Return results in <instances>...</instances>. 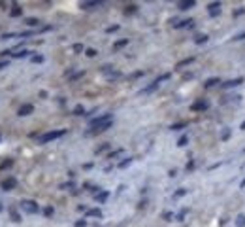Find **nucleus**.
<instances>
[{"mask_svg":"<svg viewBox=\"0 0 245 227\" xmlns=\"http://www.w3.org/2000/svg\"><path fill=\"white\" fill-rule=\"evenodd\" d=\"M23 11H21V8L17 6V4H13V8H11V17H17V15H21Z\"/></svg>","mask_w":245,"mask_h":227,"instance_id":"5","label":"nucleus"},{"mask_svg":"<svg viewBox=\"0 0 245 227\" xmlns=\"http://www.w3.org/2000/svg\"><path fill=\"white\" fill-rule=\"evenodd\" d=\"M106 197H107V193H100L98 195V201H106Z\"/></svg>","mask_w":245,"mask_h":227,"instance_id":"11","label":"nucleus"},{"mask_svg":"<svg viewBox=\"0 0 245 227\" xmlns=\"http://www.w3.org/2000/svg\"><path fill=\"white\" fill-rule=\"evenodd\" d=\"M243 129H245V123H243Z\"/></svg>","mask_w":245,"mask_h":227,"instance_id":"16","label":"nucleus"},{"mask_svg":"<svg viewBox=\"0 0 245 227\" xmlns=\"http://www.w3.org/2000/svg\"><path fill=\"white\" fill-rule=\"evenodd\" d=\"M25 21H27V25H36V23H38L36 19H25Z\"/></svg>","mask_w":245,"mask_h":227,"instance_id":"10","label":"nucleus"},{"mask_svg":"<svg viewBox=\"0 0 245 227\" xmlns=\"http://www.w3.org/2000/svg\"><path fill=\"white\" fill-rule=\"evenodd\" d=\"M10 165H11V159H8V161L2 163V167H0V169H10Z\"/></svg>","mask_w":245,"mask_h":227,"instance_id":"7","label":"nucleus"},{"mask_svg":"<svg viewBox=\"0 0 245 227\" xmlns=\"http://www.w3.org/2000/svg\"><path fill=\"white\" fill-rule=\"evenodd\" d=\"M42 61H43L42 55H34V63H42Z\"/></svg>","mask_w":245,"mask_h":227,"instance_id":"9","label":"nucleus"},{"mask_svg":"<svg viewBox=\"0 0 245 227\" xmlns=\"http://www.w3.org/2000/svg\"><path fill=\"white\" fill-rule=\"evenodd\" d=\"M10 65V61H0V68H4V66Z\"/></svg>","mask_w":245,"mask_h":227,"instance_id":"13","label":"nucleus"},{"mask_svg":"<svg viewBox=\"0 0 245 227\" xmlns=\"http://www.w3.org/2000/svg\"><path fill=\"white\" fill-rule=\"evenodd\" d=\"M89 214H91V216H100V210H91Z\"/></svg>","mask_w":245,"mask_h":227,"instance_id":"12","label":"nucleus"},{"mask_svg":"<svg viewBox=\"0 0 245 227\" xmlns=\"http://www.w3.org/2000/svg\"><path fill=\"white\" fill-rule=\"evenodd\" d=\"M123 46H126V40H119V42L115 44V47H123Z\"/></svg>","mask_w":245,"mask_h":227,"instance_id":"8","label":"nucleus"},{"mask_svg":"<svg viewBox=\"0 0 245 227\" xmlns=\"http://www.w3.org/2000/svg\"><path fill=\"white\" fill-rule=\"evenodd\" d=\"M75 227H85V221H77V223H75Z\"/></svg>","mask_w":245,"mask_h":227,"instance_id":"14","label":"nucleus"},{"mask_svg":"<svg viewBox=\"0 0 245 227\" xmlns=\"http://www.w3.org/2000/svg\"><path fill=\"white\" fill-rule=\"evenodd\" d=\"M21 206H23V210L25 212H29V214H36L38 212V205H36L34 201H29V199H25V201H21Z\"/></svg>","mask_w":245,"mask_h":227,"instance_id":"2","label":"nucleus"},{"mask_svg":"<svg viewBox=\"0 0 245 227\" xmlns=\"http://www.w3.org/2000/svg\"><path fill=\"white\" fill-rule=\"evenodd\" d=\"M238 225L239 227H245V216L242 214V216H238Z\"/></svg>","mask_w":245,"mask_h":227,"instance_id":"6","label":"nucleus"},{"mask_svg":"<svg viewBox=\"0 0 245 227\" xmlns=\"http://www.w3.org/2000/svg\"><path fill=\"white\" fill-rule=\"evenodd\" d=\"M62 134H66V131H64V129H61V131H51V133L43 134V136L40 138V142H42V144H45V142H49V140H55V138L62 136Z\"/></svg>","mask_w":245,"mask_h":227,"instance_id":"1","label":"nucleus"},{"mask_svg":"<svg viewBox=\"0 0 245 227\" xmlns=\"http://www.w3.org/2000/svg\"><path fill=\"white\" fill-rule=\"evenodd\" d=\"M2 188H4V189H13V188H15V180H13V178H8V180H4V182H2Z\"/></svg>","mask_w":245,"mask_h":227,"instance_id":"4","label":"nucleus"},{"mask_svg":"<svg viewBox=\"0 0 245 227\" xmlns=\"http://www.w3.org/2000/svg\"><path fill=\"white\" fill-rule=\"evenodd\" d=\"M32 106L30 104H25V106H21V108H19V115H29V114H32Z\"/></svg>","mask_w":245,"mask_h":227,"instance_id":"3","label":"nucleus"},{"mask_svg":"<svg viewBox=\"0 0 245 227\" xmlns=\"http://www.w3.org/2000/svg\"><path fill=\"white\" fill-rule=\"evenodd\" d=\"M0 210H2V205H0Z\"/></svg>","mask_w":245,"mask_h":227,"instance_id":"15","label":"nucleus"}]
</instances>
